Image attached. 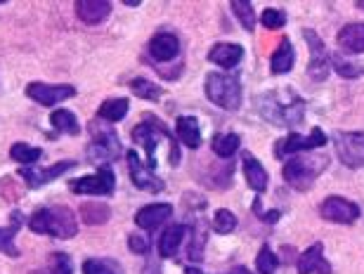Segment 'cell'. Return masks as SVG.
<instances>
[{"mask_svg": "<svg viewBox=\"0 0 364 274\" xmlns=\"http://www.w3.org/2000/svg\"><path fill=\"white\" fill-rule=\"evenodd\" d=\"M28 227L36 234H50L57 239H71L78 234V222L76 215L67 206H50L36 211L28 218Z\"/></svg>", "mask_w": 364, "mask_h": 274, "instance_id": "1", "label": "cell"}, {"mask_svg": "<svg viewBox=\"0 0 364 274\" xmlns=\"http://www.w3.org/2000/svg\"><path fill=\"white\" fill-rule=\"evenodd\" d=\"M326 163H329V158L324 154H317V156L296 154L294 158H289V161L284 163V180H287L294 190L305 192L319 175H322Z\"/></svg>", "mask_w": 364, "mask_h": 274, "instance_id": "2", "label": "cell"}, {"mask_svg": "<svg viewBox=\"0 0 364 274\" xmlns=\"http://www.w3.org/2000/svg\"><path fill=\"white\" fill-rule=\"evenodd\" d=\"M206 97L223 109L235 111L242 104V85L237 76L230 74H208L206 78Z\"/></svg>", "mask_w": 364, "mask_h": 274, "instance_id": "3", "label": "cell"}, {"mask_svg": "<svg viewBox=\"0 0 364 274\" xmlns=\"http://www.w3.org/2000/svg\"><path fill=\"white\" fill-rule=\"evenodd\" d=\"M326 144V135L315 128L310 135H298V133H291L287 135L284 140H279L274 144V156L277 158H284V156H291V154H301L305 149H319Z\"/></svg>", "mask_w": 364, "mask_h": 274, "instance_id": "4", "label": "cell"}, {"mask_svg": "<svg viewBox=\"0 0 364 274\" xmlns=\"http://www.w3.org/2000/svg\"><path fill=\"white\" fill-rule=\"evenodd\" d=\"M336 154L348 168H362L364 165V133H338L333 137Z\"/></svg>", "mask_w": 364, "mask_h": 274, "instance_id": "5", "label": "cell"}, {"mask_svg": "<svg viewBox=\"0 0 364 274\" xmlns=\"http://www.w3.org/2000/svg\"><path fill=\"white\" fill-rule=\"evenodd\" d=\"M69 187H71V192H74V194H112L114 187H116V177H114L112 168L102 165L95 175L71 180Z\"/></svg>", "mask_w": 364, "mask_h": 274, "instance_id": "6", "label": "cell"}, {"mask_svg": "<svg viewBox=\"0 0 364 274\" xmlns=\"http://www.w3.org/2000/svg\"><path fill=\"white\" fill-rule=\"evenodd\" d=\"M26 95L33 99V102H38L43 106H55L64 102V99L74 97L76 95V88L74 85H50V83H28L26 85Z\"/></svg>", "mask_w": 364, "mask_h": 274, "instance_id": "7", "label": "cell"}, {"mask_svg": "<svg viewBox=\"0 0 364 274\" xmlns=\"http://www.w3.org/2000/svg\"><path fill=\"white\" fill-rule=\"evenodd\" d=\"M168 135V131H166V126L159 124L156 119H147V121H142V124H137L135 126V131H133V140L137 144H142L144 149H147V156H149V168H156V142H159V137H166Z\"/></svg>", "mask_w": 364, "mask_h": 274, "instance_id": "8", "label": "cell"}, {"mask_svg": "<svg viewBox=\"0 0 364 274\" xmlns=\"http://www.w3.org/2000/svg\"><path fill=\"white\" fill-rule=\"evenodd\" d=\"M319 213H322V218L329 220V222L350 225V222H355L360 218V206L353 204V201L343 199V197H329V199H324Z\"/></svg>", "mask_w": 364, "mask_h": 274, "instance_id": "9", "label": "cell"}, {"mask_svg": "<svg viewBox=\"0 0 364 274\" xmlns=\"http://www.w3.org/2000/svg\"><path fill=\"white\" fill-rule=\"evenodd\" d=\"M305 40H308V45L312 50V57H310V76L312 78H317V81H322V78H326V71H329L331 67V57L329 53H326V48H324V43L322 38L315 33V31H310V28H305Z\"/></svg>", "mask_w": 364, "mask_h": 274, "instance_id": "10", "label": "cell"}, {"mask_svg": "<svg viewBox=\"0 0 364 274\" xmlns=\"http://www.w3.org/2000/svg\"><path fill=\"white\" fill-rule=\"evenodd\" d=\"M88 156L97 163H109V161H114V158H119L121 142H119V137L114 135V131L95 133V140L88 149Z\"/></svg>", "mask_w": 364, "mask_h": 274, "instance_id": "11", "label": "cell"}, {"mask_svg": "<svg viewBox=\"0 0 364 274\" xmlns=\"http://www.w3.org/2000/svg\"><path fill=\"white\" fill-rule=\"evenodd\" d=\"M128 168H130V180H133V185L137 187V190H147V192H161L164 190V180L156 177L154 172H151V168L147 165L144 168L140 156L135 154V151H128Z\"/></svg>", "mask_w": 364, "mask_h": 274, "instance_id": "12", "label": "cell"}, {"mask_svg": "<svg viewBox=\"0 0 364 274\" xmlns=\"http://www.w3.org/2000/svg\"><path fill=\"white\" fill-rule=\"evenodd\" d=\"M178 53H180V40L176 33H156L147 45L149 60H154L159 64L176 60Z\"/></svg>", "mask_w": 364, "mask_h": 274, "instance_id": "13", "label": "cell"}, {"mask_svg": "<svg viewBox=\"0 0 364 274\" xmlns=\"http://www.w3.org/2000/svg\"><path fill=\"white\" fill-rule=\"evenodd\" d=\"M71 168H76V163L74 161H60V163H55L53 168H46V170H38V168H28V165H21L19 168V175L26 180L28 187H33V190H38V187L43 185H48L50 180H55V177H60L64 175L67 170Z\"/></svg>", "mask_w": 364, "mask_h": 274, "instance_id": "14", "label": "cell"}, {"mask_svg": "<svg viewBox=\"0 0 364 274\" xmlns=\"http://www.w3.org/2000/svg\"><path fill=\"white\" fill-rule=\"evenodd\" d=\"M298 274H331V265L324 261V246L319 241L298 258Z\"/></svg>", "mask_w": 364, "mask_h": 274, "instance_id": "15", "label": "cell"}, {"mask_svg": "<svg viewBox=\"0 0 364 274\" xmlns=\"http://www.w3.org/2000/svg\"><path fill=\"white\" fill-rule=\"evenodd\" d=\"M173 215L171 204H149L137 211L135 215V225L142 229H156L161 222H166Z\"/></svg>", "mask_w": 364, "mask_h": 274, "instance_id": "16", "label": "cell"}, {"mask_svg": "<svg viewBox=\"0 0 364 274\" xmlns=\"http://www.w3.org/2000/svg\"><path fill=\"white\" fill-rule=\"evenodd\" d=\"M76 14L83 24H100L112 14V3H107V0H78Z\"/></svg>", "mask_w": 364, "mask_h": 274, "instance_id": "17", "label": "cell"}, {"mask_svg": "<svg viewBox=\"0 0 364 274\" xmlns=\"http://www.w3.org/2000/svg\"><path fill=\"white\" fill-rule=\"evenodd\" d=\"M338 48L346 50L348 55H360L364 53V24L355 21V24H346L338 31Z\"/></svg>", "mask_w": 364, "mask_h": 274, "instance_id": "18", "label": "cell"}, {"mask_svg": "<svg viewBox=\"0 0 364 274\" xmlns=\"http://www.w3.org/2000/svg\"><path fill=\"white\" fill-rule=\"evenodd\" d=\"M244 57V50L235 45V43H218V45L210 48L208 60L218 64L220 69H235Z\"/></svg>", "mask_w": 364, "mask_h": 274, "instance_id": "19", "label": "cell"}, {"mask_svg": "<svg viewBox=\"0 0 364 274\" xmlns=\"http://www.w3.org/2000/svg\"><path fill=\"white\" fill-rule=\"evenodd\" d=\"M176 133L185 147H189V149L201 147V128H199V121L194 116H180L176 124Z\"/></svg>", "mask_w": 364, "mask_h": 274, "instance_id": "20", "label": "cell"}, {"mask_svg": "<svg viewBox=\"0 0 364 274\" xmlns=\"http://www.w3.org/2000/svg\"><path fill=\"white\" fill-rule=\"evenodd\" d=\"M185 225H171L168 229H164L161 239H159V253H161V258H173L178 253L182 239H185Z\"/></svg>", "mask_w": 364, "mask_h": 274, "instance_id": "21", "label": "cell"}, {"mask_svg": "<svg viewBox=\"0 0 364 274\" xmlns=\"http://www.w3.org/2000/svg\"><path fill=\"white\" fill-rule=\"evenodd\" d=\"M244 175H246V182H249L251 190L256 192H265L267 187V170L263 168V163L256 161L251 154H244Z\"/></svg>", "mask_w": 364, "mask_h": 274, "instance_id": "22", "label": "cell"}, {"mask_svg": "<svg viewBox=\"0 0 364 274\" xmlns=\"http://www.w3.org/2000/svg\"><path fill=\"white\" fill-rule=\"evenodd\" d=\"M294 62H296V53H294V48H291V40L284 38L272 55V62H270L272 74H289V71L294 69Z\"/></svg>", "mask_w": 364, "mask_h": 274, "instance_id": "23", "label": "cell"}, {"mask_svg": "<svg viewBox=\"0 0 364 274\" xmlns=\"http://www.w3.org/2000/svg\"><path fill=\"white\" fill-rule=\"evenodd\" d=\"M128 109H130L128 99H123V97L107 99V102H102V104H100L97 116H100V119H105V121H109V124H119V121L126 119Z\"/></svg>", "mask_w": 364, "mask_h": 274, "instance_id": "24", "label": "cell"}, {"mask_svg": "<svg viewBox=\"0 0 364 274\" xmlns=\"http://www.w3.org/2000/svg\"><path fill=\"white\" fill-rule=\"evenodd\" d=\"M50 124H53L60 133H67V135H78V133H81L78 119L71 111H67V109H57V111L50 114Z\"/></svg>", "mask_w": 364, "mask_h": 274, "instance_id": "25", "label": "cell"}, {"mask_svg": "<svg viewBox=\"0 0 364 274\" xmlns=\"http://www.w3.org/2000/svg\"><path fill=\"white\" fill-rule=\"evenodd\" d=\"M21 225V213H14V225L10 227H0V251L12 258H19V248L14 246V234H17V229Z\"/></svg>", "mask_w": 364, "mask_h": 274, "instance_id": "26", "label": "cell"}, {"mask_svg": "<svg viewBox=\"0 0 364 274\" xmlns=\"http://www.w3.org/2000/svg\"><path fill=\"white\" fill-rule=\"evenodd\" d=\"M239 144H242V140H239L237 133H228V135H215L213 137V151L220 158H230L235 156L239 151Z\"/></svg>", "mask_w": 364, "mask_h": 274, "instance_id": "27", "label": "cell"}, {"mask_svg": "<svg viewBox=\"0 0 364 274\" xmlns=\"http://www.w3.org/2000/svg\"><path fill=\"white\" fill-rule=\"evenodd\" d=\"M41 154L43 151L38 147H31V144H26V142H14L10 147V156L21 165H33L41 158Z\"/></svg>", "mask_w": 364, "mask_h": 274, "instance_id": "28", "label": "cell"}, {"mask_svg": "<svg viewBox=\"0 0 364 274\" xmlns=\"http://www.w3.org/2000/svg\"><path fill=\"white\" fill-rule=\"evenodd\" d=\"M81 215L88 225H105L109 220V215H112V211H109L107 204H83Z\"/></svg>", "mask_w": 364, "mask_h": 274, "instance_id": "29", "label": "cell"}, {"mask_svg": "<svg viewBox=\"0 0 364 274\" xmlns=\"http://www.w3.org/2000/svg\"><path fill=\"white\" fill-rule=\"evenodd\" d=\"M232 10H235L239 24H242L246 31H253V26H256V12H253V5L246 3V0H232Z\"/></svg>", "mask_w": 364, "mask_h": 274, "instance_id": "30", "label": "cell"}, {"mask_svg": "<svg viewBox=\"0 0 364 274\" xmlns=\"http://www.w3.org/2000/svg\"><path fill=\"white\" fill-rule=\"evenodd\" d=\"M130 90H133L137 97L149 99V102H156V99L161 97V90H159V85L147 81V78H135V81L130 83Z\"/></svg>", "mask_w": 364, "mask_h": 274, "instance_id": "31", "label": "cell"}, {"mask_svg": "<svg viewBox=\"0 0 364 274\" xmlns=\"http://www.w3.org/2000/svg\"><path fill=\"white\" fill-rule=\"evenodd\" d=\"M83 274H121L119 263L102 261V258H90L83 263Z\"/></svg>", "mask_w": 364, "mask_h": 274, "instance_id": "32", "label": "cell"}, {"mask_svg": "<svg viewBox=\"0 0 364 274\" xmlns=\"http://www.w3.org/2000/svg\"><path fill=\"white\" fill-rule=\"evenodd\" d=\"M237 227V218H235V213H230V211H225V208H220L215 215H213V229L215 232H220V234H230L232 229Z\"/></svg>", "mask_w": 364, "mask_h": 274, "instance_id": "33", "label": "cell"}, {"mask_svg": "<svg viewBox=\"0 0 364 274\" xmlns=\"http://www.w3.org/2000/svg\"><path fill=\"white\" fill-rule=\"evenodd\" d=\"M256 265H258V272L260 274H274V270H277V256L272 253L270 246L260 248V253L256 258Z\"/></svg>", "mask_w": 364, "mask_h": 274, "instance_id": "34", "label": "cell"}, {"mask_svg": "<svg viewBox=\"0 0 364 274\" xmlns=\"http://www.w3.org/2000/svg\"><path fill=\"white\" fill-rule=\"evenodd\" d=\"M260 21H263L265 28L274 31V28H282L284 24H287V14H284V10H274V7H267V10L260 14Z\"/></svg>", "mask_w": 364, "mask_h": 274, "instance_id": "35", "label": "cell"}, {"mask_svg": "<svg viewBox=\"0 0 364 274\" xmlns=\"http://www.w3.org/2000/svg\"><path fill=\"white\" fill-rule=\"evenodd\" d=\"M331 64L343 78H358L364 74V67H360V64H348V62L341 60V57H331Z\"/></svg>", "mask_w": 364, "mask_h": 274, "instance_id": "36", "label": "cell"}, {"mask_svg": "<svg viewBox=\"0 0 364 274\" xmlns=\"http://www.w3.org/2000/svg\"><path fill=\"white\" fill-rule=\"evenodd\" d=\"M53 274H71V261L67 253H53Z\"/></svg>", "mask_w": 364, "mask_h": 274, "instance_id": "37", "label": "cell"}, {"mask_svg": "<svg viewBox=\"0 0 364 274\" xmlns=\"http://www.w3.org/2000/svg\"><path fill=\"white\" fill-rule=\"evenodd\" d=\"M128 246H130V251H135V253H149V241H147V236L130 234Z\"/></svg>", "mask_w": 364, "mask_h": 274, "instance_id": "38", "label": "cell"}, {"mask_svg": "<svg viewBox=\"0 0 364 274\" xmlns=\"http://www.w3.org/2000/svg\"><path fill=\"white\" fill-rule=\"evenodd\" d=\"M230 274H251L249 270H244V268H237V270H232Z\"/></svg>", "mask_w": 364, "mask_h": 274, "instance_id": "39", "label": "cell"}, {"mask_svg": "<svg viewBox=\"0 0 364 274\" xmlns=\"http://www.w3.org/2000/svg\"><path fill=\"white\" fill-rule=\"evenodd\" d=\"M187 274H203V272L196 270V268H187Z\"/></svg>", "mask_w": 364, "mask_h": 274, "instance_id": "40", "label": "cell"}, {"mask_svg": "<svg viewBox=\"0 0 364 274\" xmlns=\"http://www.w3.org/2000/svg\"><path fill=\"white\" fill-rule=\"evenodd\" d=\"M358 7H362V10H364V0H360V3H358Z\"/></svg>", "mask_w": 364, "mask_h": 274, "instance_id": "41", "label": "cell"}]
</instances>
